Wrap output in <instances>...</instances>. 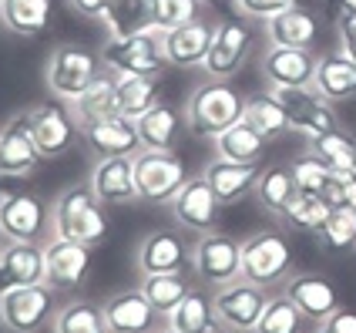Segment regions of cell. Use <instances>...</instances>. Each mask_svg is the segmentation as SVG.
<instances>
[{
	"instance_id": "cell-44",
	"label": "cell",
	"mask_w": 356,
	"mask_h": 333,
	"mask_svg": "<svg viewBox=\"0 0 356 333\" xmlns=\"http://www.w3.org/2000/svg\"><path fill=\"white\" fill-rule=\"evenodd\" d=\"M198 17V0H152V27L172 31Z\"/></svg>"
},
{
	"instance_id": "cell-39",
	"label": "cell",
	"mask_w": 356,
	"mask_h": 333,
	"mask_svg": "<svg viewBox=\"0 0 356 333\" xmlns=\"http://www.w3.org/2000/svg\"><path fill=\"white\" fill-rule=\"evenodd\" d=\"M108 27V38H124L152 27V0H115V7L101 20Z\"/></svg>"
},
{
	"instance_id": "cell-28",
	"label": "cell",
	"mask_w": 356,
	"mask_h": 333,
	"mask_svg": "<svg viewBox=\"0 0 356 333\" xmlns=\"http://www.w3.org/2000/svg\"><path fill=\"white\" fill-rule=\"evenodd\" d=\"M266 38L276 47H302V51H313V44L319 38V17L306 7H289L276 17L266 20Z\"/></svg>"
},
{
	"instance_id": "cell-16",
	"label": "cell",
	"mask_w": 356,
	"mask_h": 333,
	"mask_svg": "<svg viewBox=\"0 0 356 333\" xmlns=\"http://www.w3.org/2000/svg\"><path fill=\"white\" fill-rule=\"evenodd\" d=\"M81 138L91 148L95 158H131L141 152V135L138 121L124 115H111L101 121H88L81 125Z\"/></svg>"
},
{
	"instance_id": "cell-48",
	"label": "cell",
	"mask_w": 356,
	"mask_h": 333,
	"mask_svg": "<svg viewBox=\"0 0 356 333\" xmlns=\"http://www.w3.org/2000/svg\"><path fill=\"white\" fill-rule=\"evenodd\" d=\"M339 40H343V51H350L356 58V14L339 20Z\"/></svg>"
},
{
	"instance_id": "cell-31",
	"label": "cell",
	"mask_w": 356,
	"mask_h": 333,
	"mask_svg": "<svg viewBox=\"0 0 356 333\" xmlns=\"http://www.w3.org/2000/svg\"><path fill=\"white\" fill-rule=\"evenodd\" d=\"M252 196L259 199V206H262L269 216L279 219L299 196V185H296V178H293V169H289V165H269V169H262Z\"/></svg>"
},
{
	"instance_id": "cell-46",
	"label": "cell",
	"mask_w": 356,
	"mask_h": 333,
	"mask_svg": "<svg viewBox=\"0 0 356 333\" xmlns=\"http://www.w3.org/2000/svg\"><path fill=\"white\" fill-rule=\"evenodd\" d=\"M313 333H356V313H350V310L339 307L333 316H326L323 323H316Z\"/></svg>"
},
{
	"instance_id": "cell-25",
	"label": "cell",
	"mask_w": 356,
	"mask_h": 333,
	"mask_svg": "<svg viewBox=\"0 0 356 333\" xmlns=\"http://www.w3.org/2000/svg\"><path fill=\"white\" fill-rule=\"evenodd\" d=\"M161 34H165V58H168L172 68H198L205 61V54H209L216 27L205 24L202 17H195L188 24H181V27L161 31Z\"/></svg>"
},
{
	"instance_id": "cell-2",
	"label": "cell",
	"mask_w": 356,
	"mask_h": 333,
	"mask_svg": "<svg viewBox=\"0 0 356 333\" xmlns=\"http://www.w3.org/2000/svg\"><path fill=\"white\" fill-rule=\"evenodd\" d=\"M101 61L111 75H131V78H159L168 68L165 58V34L159 27H145L124 38H108L101 47Z\"/></svg>"
},
{
	"instance_id": "cell-20",
	"label": "cell",
	"mask_w": 356,
	"mask_h": 333,
	"mask_svg": "<svg viewBox=\"0 0 356 333\" xmlns=\"http://www.w3.org/2000/svg\"><path fill=\"white\" fill-rule=\"evenodd\" d=\"M282 293L313 323H323L326 316H333L339 310V286L323 273H293L282 283Z\"/></svg>"
},
{
	"instance_id": "cell-49",
	"label": "cell",
	"mask_w": 356,
	"mask_h": 333,
	"mask_svg": "<svg viewBox=\"0 0 356 333\" xmlns=\"http://www.w3.org/2000/svg\"><path fill=\"white\" fill-rule=\"evenodd\" d=\"M326 3V10H330V17L337 20H343V17H353L356 14V0H323Z\"/></svg>"
},
{
	"instance_id": "cell-24",
	"label": "cell",
	"mask_w": 356,
	"mask_h": 333,
	"mask_svg": "<svg viewBox=\"0 0 356 333\" xmlns=\"http://www.w3.org/2000/svg\"><path fill=\"white\" fill-rule=\"evenodd\" d=\"M262 165L259 162H229V158H212L205 165V182L212 185V192L222 206H232L238 199H245L249 192H256V182Z\"/></svg>"
},
{
	"instance_id": "cell-17",
	"label": "cell",
	"mask_w": 356,
	"mask_h": 333,
	"mask_svg": "<svg viewBox=\"0 0 356 333\" xmlns=\"http://www.w3.org/2000/svg\"><path fill=\"white\" fill-rule=\"evenodd\" d=\"M192 263L188 242L172 229H155V233L141 235L138 249H135V270L141 276L155 273H185Z\"/></svg>"
},
{
	"instance_id": "cell-50",
	"label": "cell",
	"mask_w": 356,
	"mask_h": 333,
	"mask_svg": "<svg viewBox=\"0 0 356 333\" xmlns=\"http://www.w3.org/2000/svg\"><path fill=\"white\" fill-rule=\"evenodd\" d=\"M7 242H10V239H7V235L0 233V249H3V246H7Z\"/></svg>"
},
{
	"instance_id": "cell-7",
	"label": "cell",
	"mask_w": 356,
	"mask_h": 333,
	"mask_svg": "<svg viewBox=\"0 0 356 333\" xmlns=\"http://www.w3.org/2000/svg\"><path fill=\"white\" fill-rule=\"evenodd\" d=\"M27 115H31V132H34V141H38L44 162L67 155L74 148V141L81 135V125L67 101L60 98L38 101V104L27 108Z\"/></svg>"
},
{
	"instance_id": "cell-34",
	"label": "cell",
	"mask_w": 356,
	"mask_h": 333,
	"mask_svg": "<svg viewBox=\"0 0 356 333\" xmlns=\"http://www.w3.org/2000/svg\"><path fill=\"white\" fill-rule=\"evenodd\" d=\"M71 111L78 118V125H88V121H101V118L121 115L118 111V91H115V75L104 71L78 101H71Z\"/></svg>"
},
{
	"instance_id": "cell-30",
	"label": "cell",
	"mask_w": 356,
	"mask_h": 333,
	"mask_svg": "<svg viewBox=\"0 0 356 333\" xmlns=\"http://www.w3.org/2000/svg\"><path fill=\"white\" fill-rule=\"evenodd\" d=\"M168 327L178 333H218L222 323L216 316V296L202 293V290L192 286V293L168 313Z\"/></svg>"
},
{
	"instance_id": "cell-9",
	"label": "cell",
	"mask_w": 356,
	"mask_h": 333,
	"mask_svg": "<svg viewBox=\"0 0 356 333\" xmlns=\"http://www.w3.org/2000/svg\"><path fill=\"white\" fill-rule=\"evenodd\" d=\"M135 176H138V199L152 206L172 202L178 189L192 178L175 152H148V148L135 155Z\"/></svg>"
},
{
	"instance_id": "cell-40",
	"label": "cell",
	"mask_w": 356,
	"mask_h": 333,
	"mask_svg": "<svg viewBox=\"0 0 356 333\" xmlns=\"http://www.w3.org/2000/svg\"><path fill=\"white\" fill-rule=\"evenodd\" d=\"M302 323H306V316L299 313V307L286 293H279L269 296V303L256 323V333H302Z\"/></svg>"
},
{
	"instance_id": "cell-1",
	"label": "cell",
	"mask_w": 356,
	"mask_h": 333,
	"mask_svg": "<svg viewBox=\"0 0 356 333\" xmlns=\"http://www.w3.org/2000/svg\"><path fill=\"white\" fill-rule=\"evenodd\" d=\"M51 222L58 239H71L81 246H98L108 235V216L104 202L95 196L91 185H67L60 196L51 202Z\"/></svg>"
},
{
	"instance_id": "cell-52",
	"label": "cell",
	"mask_w": 356,
	"mask_h": 333,
	"mask_svg": "<svg viewBox=\"0 0 356 333\" xmlns=\"http://www.w3.org/2000/svg\"><path fill=\"white\" fill-rule=\"evenodd\" d=\"M198 3H216V0H198Z\"/></svg>"
},
{
	"instance_id": "cell-14",
	"label": "cell",
	"mask_w": 356,
	"mask_h": 333,
	"mask_svg": "<svg viewBox=\"0 0 356 333\" xmlns=\"http://www.w3.org/2000/svg\"><path fill=\"white\" fill-rule=\"evenodd\" d=\"M40 162H44V155L34 141V132H31V115L24 108L0 128V176L24 178L38 172Z\"/></svg>"
},
{
	"instance_id": "cell-6",
	"label": "cell",
	"mask_w": 356,
	"mask_h": 333,
	"mask_svg": "<svg viewBox=\"0 0 356 333\" xmlns=\"http://www.w3.org/2000/svg\"><path fill=\"white\" fill-rule=\"evenodd\" d=\"M0 233L10 242H44L54 235L51 206L34 189H3L0 192Z\"/></svg>"
},
{
	"instance_id": "cell-21",
	"label": "cell",
	"mask_w": 356,
	"mask_h": 333,
	"mask_svg": "<svg viewBox=\"0 0 356 333\" xmlns=\"http://www.w3.org/2000/svg\"><path fill=\"white\" fill-rule=\"evenodd\" d=\"M44 242H7L0 249V296L20 286H38L44 283Z\"/></svg>"
},
{
	"instance_id": "cell-12",
	"label": "cell",
	"mask_w": 356,
	"mask_h": 333,
	"mask_svg": "<svg viewBox=\"0 0 356 333\" xmlns=\"http://www.w3.org/2000/svg\"><path fill=\"white\" fill-rule=\"evenodd\" d=\"M266 303H269V290H262L249 279H236V283L216 290V316L222 330L232 333H256Z\"/></svg>"
},
{
	"instance_id": "cell-43",
	"label": "cell",
	"mask_w": 356,
	"mask_h": 333,
	"mask_svg": "<svg viewBox=\"0 0 356 333\" xmlns=\"http://www.w3.org/2000/svg\"><path fill=\"white\" fill-rule=\"evenodd\" d=\"M289 169H293V178H296L299 192H309V196H323L326 182L333 178V169H330L323 158L313 155V152H309V155H302V158H296Z\"/></svg>"
},
{
	"instance_id": "cell-47",
	"label": "cell",
	"mask_w": 356,
	"mask_h": 333,
	"mask_svg": "<svg viewBox=\"0 0 356 333\" xmlns=\"http://www.w3.org/2000/svg\"><path fill=\"white\" fill-rule=\"evenodd\" d=\"M71 10H78L81 17H91V20H104V14L115 7V0H67Z\"/></svg>"
},
{
	"instance_id": "cell-5",
	"label": "cell",
	"mask_w": 356,
	"mask_h": 333,
	"mask_svg": "<svg viewBox=\"0 0 356 333\" xmlns=\"http://www.w3.org/2000/svg\"><path fill=\"white\" fill-rule=\"evenodd\" d=\"M293 266H296L293 246L276 229H259L249 239H242V279L273 290L293 276Z\"/></svg>"
},
{
	"instance_id": "cell-51",
	"label": "cell",
	"mask_w": 356,
	"mask_h": 333,
	"mask_svg": "<svg viewBox=\"0 0 356 333\" xmlns=\"http://www.w3.org/2000/svg\"><path fill=\"white\" fill-rule=\"evenodd\" d=\"M159 333H178V330H172V327H161V330Z\"/></svg>"
},
{
	"instance_id": "cell-42",
	"label": "cell",
	"mask_w": 356,
	"mask_h": 333,
	"mask_svg": "<svg viewBox=\"0 0 356 333\" xmlns=\"http://www.w3.org/2000/svg\"><path fill=\"white\" fill-rule=\"evenodd\" d=\"M330 212V202L323 196H309V192H299L296 202L279 216L282 226H289V229H296V233H316L319 226H323V219Z\"/></svg>"
},
{
	"instance_id": "cell-37",
	"label": "cell",
	"mask_w": 356,
	"mask_h": 333,
	"mask_svg": "<svg viewBox=\"0 0 356 333\" xmlns=\"http://www.w3.org/2000/svg\"><path fill=\"white\" fill-rule=\"evenodd\" d=\"M141 293L148 296V303L159 310L165 320L175 310L185 296L192 293V283L185 273H155V276H141Z\"/></svg>"
},
{
	"instance_id": "cell-32",
	"label": "cell",
	"mask_w": 356,
	"mask_h": 333,
	"mask_svg": "<svg viewBox=\"0 0 356 333\" xmlns=\"http://www.w3.org/2000/svg\"><path fill=\"white\" fill-rule=\"evenodd\" d=\"M266 148H269V138L259 135L245 118H238L232 128H225L216 138V155L229 162H259L266 155Z\"/></svg>"
},
{
	"instance_id": "cell-38",
	"label": "cell",
	"mask_w": 356,
	"mask_h": 333,
	"mask_svg": "<svg viewBox=\"0 0 356 333\" xmlns=\"http://www.w3.org/2000/svg\"><path fill=\"white\" fill-rule=\"evenodd\" d=\"M54 333H111L104 307L91 300H71L54 313Z\"/></svg>"
},
{
	"instance_id": "cell-23",
	"label": "cell",
	"mask_w": 356,
	"mask_h": 333,
	"mask_svg": "<svg viewBox=\"0 0 356 333\" xmlns=\"http://www.w3.org/2000/svg\"><path fill=\"white\" fill-rule=\"evenodd\" d=\"M262 75L269 81V88H306L313 84V75H316V54L302 47L269 44V51L262 54Z\"/></svg>"
},
{
	"instance_id": "cell-11",
	"label": "cell",
	"mask_w": 356,
	"mask_h": 333,
	"mask_svg": "<svg viewBox=\"0 0 356 333\" xmlns=\"http://www.w3.org/2000/svg\"><path fill=\"white\" fill-rule=\"evenodd\" d=\"M276 91L282 111L289 118V132L306 135L309 141L319 135H330L337 132V111H333V101L323 98L313 84L306 88H273Z\"/></svg>"
},
{
	"instance_id": "cell-35",
	"label": "cell",
	"mask_w": 356,
	"mask_h": 333,
	"mask_svg": "<svg viewBox=\"0 0 356 333\" xmlns=\"http://www.w3.org/2000/svg\"><path fill=\"white\" fill-rule=\"evenodd\" d=\"M115 91H118V111L131 121L148 115L159 104V78H131V75H115Z\"/></svg>"
},
{
	"instance_id": "cell-41",
	"label": "cell",
	"mask_w": 356,
	"mask_h": 333,
	"mask_svg": "<svg viewBox=\"0 0 356 333\" xmlns=\"http://www.w3.org/2000/svg\"><path fill=\"white\" fill-rule=\"evenodd\" d=\"M309 152L316 158H323L333 172H353L356 169V145L353 135H343V132H330V135H319L309 141Z\"/></svg>"
},
{
	"instance_id": "cell-36",
	"label": "cell",
	"mask_w": 356,
	"mask_h": 333,
	"mask_svg": "<svg viewBox=\"0 0 356 333\" xmlns=\"http://www.w3.org/2000/svg\"><path fill=\"white\" fill-rule=\"evenodd\" d=\"M242 118L256 128L259 135L269 138V141H273V138H282L289 132V118H286V111H282V104H279L273 88H269V91H259L252 98H245Z\"/></svg>"
},
{
	"instance_id": "cell-15",
	"label": "cell",
	"mask_w": 356,
	"mask_h": 333,
	"mask_svg": "<svg viewBox=\"0 0 356 333\" xmlns=\"http://www.w3.org/2000/svg\"><path fill=\"white\" fill-rule=\"evenodd\" d=\"M249 44H252V34L245 24L238 20H222L212 34V44H209V54L202 61L205 75L212 81H232L242 71V64L249 58Z\"/></svg>"
},
{
	"instance_id": "cell-18",
	"label": "cell",
	"mask_w": 356,
	"mask_h": 333,
	"mask_svg": "<svg viewBox=\"0 0 356 333\" xmlns=\"http://www.w3.org/2000/svg\"><path fill=\"white\" fill-rule=\"evenodd\" d=\"M168 206H172V216H175L178 226L188 229V233H198V235L216 229L218 209H222V202L216 199V192H212V185L205 182V176L188 178Z\"/></svg>"
},
{
	"instance_id": "cell-33",
	"label": "cell",
	"mask_w": 356,
	"mask_h": 333,
	"mask_svg": "<svg viewBox=\"0 0 356 333\" xmlns=\"http://www.w3.org/2000/svg\"><path fill=\"white\" fill-rule=\"evenodd\" d=\"M319 246L326 253H346L356 249V206L353 202H333L330 212L316 229Z\"/></svg>"
},
{
	"instance_id": "cell-54",
	"label": "cell",
	"mask_w": 356,
	"mask_h": 333,
	"mask_svg": "<svg viewBox=\"0 0 356 333\" xmlns=\"http://www.w3.org/2000/svg\"><path fill=\"white\" fill-rule=\"evenodd\" d=\"M353 145H356V132H353Z\"/></svg>"
},
{
	"instance_id": "cell-10",
	"label": "cell",
	"mask_w": 356,
	"mask_h": 333,
	"mask_svg": "<svg viewBox=\"0 0 356 333\" xmlns=\"http://www.w3.org/2000/svg\"><path fill=\"white\" fill-rule=\"evenodd\" d=\"M54 286L38 283V286H20L0 296V327L7 333H40L54 310Z\"/></svg>"
},
{
	"instance_id": "cell-22",
	"label": "cell",
	"mask_w": 356,
	"mask_h": 333,
	"mask_svg": "<svg viewBox=\"0 0 356 333\" xmlns=\"http://www.w3.org/2000/svg\"><path fill=\"white\" fill-rule=\"evenodd\" d=\"M95 196L104 206H128L138 202V176H135V155L131 158H98L91 169Z\"/></svg>"
},
{
	"instance_id": "cell-45",
	"label": "cell",
	"mask_w": 356,
	"mask_h": 333,
	"mask_svg": "<svg viewBox=\"0 0 356 333\" xmlns=\"http://www.w3.org/2000/svg\"><path fill=\"white\" fill-rule=\"evenodd\" d=\"M299 0H232V7H236L242 17H252V20H266L282 14V10H289V7H296Z\"/></svg>"
},
{
	"instance_id": "cell-19",
	"label": "cell",
	"mask_w": 356,
	"mask_h": 333,
	"mask_svg": "<svg viewBox=\"0 0 356 333\" xmlns=\"http://www.w3.org/2000/svg\"><path fill=\"white\" fill-rule=\"evenodd\" d=\"M104 320H108V330L111 333H159L161 327H168V320L148 303V296L141 293V286L108 296Z\"/></svg>"
},
{
	"instance_id": "cell-4",
	"label": "cell",
	"mask_w": 356,
	"mask_h": 333,
	"mask_svg": "<svg viewBox=\"0 0 356 333\" xmlns=\"http://www.w3.org/2000/svg\"><path fill=\"white\" fill-rule=\"evenodd\" d=\"M245 111V98L229 81H205L188 95L185 121L188 132L202 138H218L225 128H232Z\"/></svg>"
},
{
	"instance_id": "cell-26",
	"label": "cell",
	"mask_w": 356,
	"mask_h": 333,
	"mask_svg": "<svg viewBox=\"0 0 356 333\" xmlns=\"http://www.w3.org/2000/svg\"><path fill=\"white\" fill-rule=\"evenodd\" d=\"M185 132H188L185 111H178L165 101H159L148 115L138 118L141 148H148V152H175V145L181 141Z\"/></svg>"
},
{
	"instance_id": "cell-13",
	"label": "cell",
	"mask_w": 356,
	"mask_h": 333,
	"mask_svg": "<svg viewBox=\"0 0 356 333\" xmlns=\"http://www.w3.org/2000/svg\"><path fill=\"white\" fill-rule=\"evenodd\" d=\"M44 263H47L44 276L47 286H54L58 293H78L91 273V246L51 235V242H44Z\"/></svg>"
},
{
	"instance_id": "cell-53",
	"label": "cell",
	"mask_w": 356,
	"mask_h": 333,
	"mask_svg": "<svg viewBox=\"0 0 356 333\" xmlns=\"http://www.w3.org/2000/svg\"><path fill=\"white\" fill-rule=\"evenodd\" d=\"M218 333H232V330H218Z\"/></svg>"
},
{
	"instance_id": "cell-27",
	"label": "cell",
	"mask_w": 356,
	"mask_h": 333,
	"mask_svg": "<svg viewBox=\"0 0 356 333\" xmlns=\"http://www.w3.org/2000/svg\"><path fill=\"white\" fill-rule=\"evenodd\" d=\"M313 88L330 101H346L356 98V58L350 51H330L316 58V75H313Z\"/></svg>"
},
{
	"instance_id": "cell-8",
	"label": "cell",
	"mask_w": 356,
	"mask_h": 333,
	"mask_svg": "<svg viewBox=\"0 0 356 333\" xmlns=\"http://www.w3.org/2000/svg\"><path fill=\"white\" fill-rule=\"evenodd\" d=\"M192 270L209 286H229L242 279V242L225 233H202L192 246Z\"/></svg>"
},
{
	"instance_id": "cell-3",
	"label": "cell",
	"mask_w": 356,
	"mask_h": 333,
	"mask_svg": "<svg viewBox=\"0 0 356 333\" xmlns=\"http://www.w3.org/2000/svg\"><path fill=\"white\" fill-rule=\"evenodd\" d=\"M104 61H101V51H91L84 44H58L47 58V68H44V81L51 88V95L60 101H78L95 81L104 75Z\"/></svg>"
},
{
	"instance_id": "cell-29",
	"label": "cell",
	"mask_w": 356,
	"mask_h": 333,
	"mask_svg": "<svg viewBox=\"0 0 356 333\" xmlns=\"http://www.w3.org/2000/svg\"><path fill=\"white\" fill-rule=\"evenodd\" d=\"M54 0H0V27L17 38H38L51 24Z\"/></svg>"
}]
</instances>
